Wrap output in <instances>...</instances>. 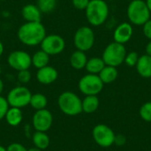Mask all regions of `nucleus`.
Here are the masks:
<instances>
[{
	"label": "nucleus",
	"mask_w": 151,
	"mask_h": 151,
	"mask_svg": "<svg viewBox=\"0 0 151 151\" xmlns=\"http://www.w3.org/2000/svg\"><path fill=\"white\" fill-rule=\"evenodd\" d=\"M46 35L45 27L42 22H26L19 27L17 32L19 42L29 47L40 45Z\"/></svg>",
	"instance_id": "f257e3e1"
},
{
	"label": "nucleus",
	"mask_w": 151,
	"mask_h": 151,
	"mask_svg": "<svg viewBox=\"0 0 151 151\" xmlns=\"http://www.w3.org/2000/svg\"><path fill=\"white\" fill-rule=\"evenodd\" d=\"M110 9L104 0H90L85 9V14L88 23L94 27L103 25L108 19Z\"/></svg>",
	"instance_id": "f03ea898"
},
{
	"label": "nucleus",
	"mask_w": 151,
	"mask_h": 151,
	"mask_svg": "<svg viewBox=\"0 0 151 151\" xmlns=\"http://www.w3.org/2000/svg\"><path fill=\"white\" fill-rule=\"evenodd\" d=\"M127 14L131 24L143 26L150 19V11L144 0H133L129 3Z\"/></svg>",
	"instance_id": "7ed1b4c3"
},
{
	"label": "nucleus",
	"mask_w": 151,
	"mask_h": 151,
	"mask_svg": "<svg viewBox=\"0 0 151 151\" xmlns=\"http://www.w3.org/2000/svg\"><path fill=\"white\" fill-rule=\"evenodd\" d=\"M59 110L67 116H77L82 112L81 99L73 92L65 91L58 98Z\"/></svg>",
	"instance_id": "20e7f679"
},
{
	"label": "nucleus",
	"mask_w": 151,
	"mask_h": 151,
	"mask_svg": "<svg viewBox=\"0 0 151 151\" xmlns=\"http://www.w3.org/2000/svg\"><path fill=\"white\" fill-rule=\"evenodd\" d=\"M126 55L127 50L125 45L113 42L105 47L102 58L106 65L118 67L124 63Z\"/></svg>",
	"instance_id": "39448f33"
},
{
	"label": "nucleus",
	"mask_w": 151,
	"mask_h": 151,
	"mask_svg": "<svg viewBox=\"0 0 151 151\" xmlns=\"http://www.w3.org/2000/svg\"><path fill=\"white\" fill-rule=\"evenodd\" d=\"M104 83L98 74L88 73L82 76L78 83L80 91L85 96H97L104 88Z\"/></svg>",
	"instance_id": "423d86ee"
},
{
	"label": "nucleus",
	"mask_w": 151,
	"mask_h": 151,
	"mask_svg": "<svg viewBox=\"0 0 151 151\" xmlns=\"http://www.w3.org/2000/svg\"><path fill=\"white\" fill-rule=\"evenodd\" d=\"M73 43L79 50L86 52L91 50L95 44V33L93 29L88 26L79 27L73 35Z\"/></svg>",
	"instance_id": "0eeeda50"
},
{
	"label": "nucleus",
	"mask_w": 151,
	"mask_h": 151,
	"mask_svg": "<svg viewBox=\"0 0 151 151\" xmlns=\"http://www.w3.org/2000/svg\"><path fill=\"white\" fill-rule=\"evenodd\" d=\"M32 93L25 86H17L12 88L6 97V100L10 107L24 108L30 103Z\"/></svg>",
	"instance_id": "6e6552de"
},
{
	"label": "nucleus",
	"mask_w": 151,
	"mask_h": 151,
	"mask_svg": "<svg viewBox=\"0 0 151 151\" xmlns=\"http://www.w3.org/2000/svg\"><path fill=\"white\" fill-rule=\"evenodd\" d=\"M114 131L105 124H98L92 130V137L95 142L102 148H110L114 144Z\"/></svg>",
	"instance_id": "1a4fd4ad"
},
{
	"label": "nucleus",
	"mask_w": 151,
	"mask_h": 151,
	"mask_svg": "<svg viewBox=\"0 0 151 151\" xmlns=\"http://www.w3.org/2000/svg\"><path fill=\"white\" fill-rule=\"evenodd\" d=\"M40 46L41 50L45 51L50 56L58 55L64 51L65 48V41L59 35H46Z\"/></svg>",
	"instance_id": "9d476101"
},
{
	"label": "nucleus",
	"mask_w": 151,
	"mask_h": 151,
	"mask_svg": "<svg viewBox=\"0 0 151 151\" xmlns=\"http://www.w3.org/2000/svg\"><path fill=\"white\" fill-rule=\"evenodd\" d=\"M7 63L9 66L16 71L29 69L32 65L31 56L24 50L12 51L7 57Z\"/></svg>",
	"instance_id": "9b49d317"
},
{
	"label": "nucleus",
	"mask_w": 151,
	"mask_h": 151,
	"mask_svg": "<svg viewBox=\"0 0 151 151\" xmlns=\"http://www.w3.org/2000/svg\"><path fill=\"white\" fill-rule=\"evenodd\" d=\"M53 124V115L46 109L35 111L32 118V125L35 131L47 132Z\"/></svg>",
	"instance_id": "f8f14e48"
},
{
	"label": "nucleus",
	"mask_w": 151,
	"mask_h": 151,
	"mask_svg": "<svg viewBox=\"0 0 151 151\" xmlns=\"http://www.w3.org/2000/svg\"><path fill=\"white\" fill-rule=\"evenodd\" d=\"M58 77V73L57 69L50 65H46L40 69H37L36 72V80L39 83L42 85H50L57 81Z\"/></svg>",
	"instance_id": "ddd939ff"
},
{
	"label": "nucleus",
	"mask_w": 151,
	"mask_h": 151,
	"mask_svg": "<svg viewBox=\"0 0 151 151\" xmlns=\"http://www.w3.org/2000/svg\"><path fill=\"white\" fill-rule=\"evenodd\" d=\"M133 27L131 23L128 22H123L120 25H119L116 29L113 32V39L114 42L121 44H125L133 36Z\"/></svg>",
	"instance_id": "4468645a"
},
{
	"label": "nucleus",
	"mask_w": 151,
	"mask_h": 151,
	"mask_svg": "<svg viewBox=\"0 0 151 151\" xmlns=\"http://www.w3.org/2000/svg\"><path fill=\"white\" fill-rule=\"evenodd\" d=\"M42 14L36 4H27L21 9V16L27 22H41Z\"/></svg>",
	"instance_id": "2eb2a0df"
},
{
	"label": "nucleus",
	"mask_w": 151,
	"mask_h": 151,
	"mask_svg": "<svg viewBox=\"0 0 151 151\" xmlns=\"http://www.w3.org/2000/svg\"><path fill=\"white\" fill-rule=\"evenodd\" d=\"M135 67L141 77L145 79L151 78V56L148 54L140 56Z\"/></svg>",
	"instance_id": "dca6fc26"
},
{
	"label": "nucleus",
	"mask_w": 151,
	"mask_h": 151,
	"mask_svg": "<svg viewBox=\"0 0 151 151\" xmlns=\"http://www.w3.org/2000/svg\"><path fill=\"white\" fill-rule=\"evenodd\" d=\"M69 61H70L71 66L73 69L81 70V69L85 68L86 64L88 62V58L84 51L77 50L72 53V55L70 56Z\"/></svg>",
	"instance_id": "f3484780"
},
{
	"label": "nucleus",
	"mask_w": 151,
	"mask_h": 151,
	"mask_svg": "<svg viewBox=\"0 0 151 151\" xmlns=\"http://www.w3.org/2000/svg\"><path fill=\"white\" fill-rule=\"evenodd\" d=\"M4 119L9 126L18 127L23 119V113L21 111V109L10 107L6 112Z\"/></svg>",
	"instance_id": "a211bd4d"
},
{
	"label": "nucleus",
	"mask_w": 151,
	"mask_h": 151,
	"mask_svg": "<svg viewBox=\"0 0 151 151\" xmlns=\"http://www.w3.org/2000/svg\"><path fill=\"white\" fill-rule=\"evenodd\" d=\"M98 76L104 84H110L117 80L119 76V72L117 70V67L105 65L103 68V70L99 73Z\"/></svg>",
	"instance_id": "6ab92c4d"
},
{
	"label": "nucleus",
	"mask_w": 151,
	"mask_h": 151,
	"mask_svg": "<svg viewBox=\"0 0 151 151\" xmlns=\"http://www.w3.org/2000/svg\"><path fill=\"white\" fill-rule=\"evenodd\" d=\"M100 102L97 96H86L83 100H81L82 111L88 114L94 113L97 111Z\"/></svg>",
	"instance_id": "aec40b11"
},
{
	"label": "nucleus",
	"mask_w": 151,
	"mask_h": 151,
	"mask_svg": "<svg viewBox=\"0 0 151 151\" xmlns=\"http://www.w3.org/2000/svg\"><path fill=\"white\" fill-rule=\"evenodd\" d=\"M32 142L35 148H38L42 150H46L50 142L49 135L46 134V132H39L35 131L33 134L32 136Z\"/></svg>",
	"instance_id": "412c9836"
},
{
	"label": "nucleus",
	"mask_w": 151,
	"mask_h": 151,
	"mask_svg": "<svg viewBox=\"0 0 151 151\" xmlns=\"http://www.w3.org/2000/svg\"><path fill=\"white\" fill-rule=\"evenodd\" d=\"M50 55L47 54L42 50H40L34 53L33 56H31L32 60V65L35 66L37 69H40L42 67H44L49 65L50 63Z\"/></svg>",
	"instance_id": "4be33fe9"
},
{
	"label": "nucleus",
	"mask_w": 151,
	"mask_h": 151,
	"mask_svg": "<svg viewBox=\"0 0 151 151\" xmlns=\"http://www.w3.org/2000/svg\"><path fill=\"white\" fill-rule=\"evenodd\" d=\"M105 63L104 62L102 58H91L88 59V62L86 64L85 69L87 70L88 73L92 74H99V73L103 70V68L105 66Z\"/></svg>",
	"instance_id": "5701e85b"
},
{
	"label": "nucleus",
	"mask_w": 151,
	"mask_h": 151,
	"mask_svg": "<svg viewBox=\"0 0 151 151\" xmlns=\"http://www.w3.org/2000/svg\"><path fill=\"white\" fill-rule=\"evenodd\" d=\"M48 104V99L47 97L41 93H35L32 94L30 98L29 105L35 111L45 109Z\"/></svg>",
	"instance_id": "b1692460"
},
{
	"label": "nucleus",
	"mask_w": 151,
	"mask_h": 151,
	"mask_svg": "<svg viewBox=\"0 0 151 151\" xmlns=\"http://www.w3.org/2000/svg\"><path fill=\"white\" fill-rule=\"evenodd\" d=\"M58 0H37L36 5L42 13H50L57 7Z\"/></svg>",
	"instance_id": "393cba45"
},
{
	"label": "nucleus",
	"mask_w": 151,
	"mask_h": 151,
	"mask_svg": "<svg viewBox=\"0 0 151 151\" xmlns=\"http://www.w3.org/2000/svg\"><path fill=\"white\" fill-rule=\"evenodd\" d=\"M139 114L142 120L151 122V102H146L141 106Z\"/></svg>",
	"instance_id": "a878e982"
},
{
	"label": "nucleus",
	"mask_w": 151,
	"mask_h": 151,
	"mask_svg": "<svg viewBox=\"0 0 151 151\" xmlns=\"http://www.w3.org/2000/svg\"><path fill=\"white\" fill-rule=\"evenodd\" d=\"M139 57L140 56L138 55V53L136 51H131L129 53H127L124 62L127 66H130V67L135 66L138 62Z\"/></svg>",
	"instance_id": "bb28decb"
},
{
	"label": "nucleus",
	"mask_w": 151,
	"mask_h": 151,
	"mask_svg": "<svg viewBox=\"0 0 151 151\" xmlns=\"http://www.w3.org/2000/svg\"><path fill=\"white\" fill-rule=\"evenodd\" d=\"M31 78H32V75H31V73L28 71V69L21 70V71H19L18 72L17 80L21 84H27V83H28L31 81Z\"/></svg>",
	"instance_id": "cd10ccee"
},
{
	"label": "nucleus",
	"mask_w": 151,
	"mask_h": 151,
	"mask_svg": "<svg viewBox=\"0 0 151 151\" xmlns=\"http://www.w3.org/2000/svg\"><path fill=\"white\" fill-rule=\"evenodd\" d=\"M9 108H10V106H9V104H8L6 98L0 96V120L4 119Z\"/></svg>",
	"instance_id": "c85d7f7f"
},
{
	"label": "nucleus",
	"mask_w": 151,
	"mask_h": 151,
	"mask_svg": "<svg viewBox=\"0 0 151 151\" xmlns=\"http://www.w3.org/2000/svg\"><path fill=\"white\" fill-rule=\"evenodd\" d=\"M90 0H72V4L73 5V7L77 10H84L87 8V6L88 5Z\"/></svg>",
	"instance_id": "c756f323"
},
{
	"label": "nucleus",
	"mask_w": 151,
	"mask_h": 151,
	"mask_svg": "<svg viewBox=\"0 0 151 151\" xmlns=\"http://www.w3.org/2000/svg\"><path fill=\"white\" fill-rule=\"evenodd\" d=\"M7 151H27V150L19 142H13L11 143L7 148H6Z\"/></svg>",
	"instance_id": "7c9ffc66"
},
{
	"label": "nucleus",
	"mask_w": 151,
	"mask_h": 151,
	"mask_svg": "<svg viewBox=\"0 0 151 151\" xmlns=\"http://www.w3.org/2000/svg\"><path fill=\"white\" fill-rule=\"evenodd\" d=\"M142 31H143L144 35H145L148 39L151 40V19H150L143 25Z\"/></svg>",
	"instance_id": "2f4dec72"
},
{
	"label": "nucleus",
	"mask_w": 151,
	"mask_h": 151,
	"mask_svg": "<svg viewBox=\"0 0 151 151\" xmlns=\"http://www.w3.org/2000/svg\"><path fill=\"white\" fill-rule=\"evenodd\" d=\"M126 143V137L123 134H117L115 136V141H114V144L118 145V146H123Z\"/></svg>",
	"instance_id": "473e14b6"
},
{
	"label": "nucleus",
	"mask_w": 151,
	"mask_h": 151,
	"mask_svg": "<svg viewBox=\"0 0 151 151\" xmlns=\"http://www.w3.org/2000/svg\"><path fill=\"white\" fill-rule=\"evenodd\" d=\"M145 50H146V54H148V55L151 56V40H150V42L147 43Z\"/></svg>",
	"instance_id": "72a5a7b5"
},
{
	"label": "nucleus",
	"mask_w": 151,
	"mask_h": 151,
	"mask_svg": "<svg viewBox=\"0 0 151 151\" xmlns=\"http://www.w3.org/2000/svg\"><path fill=\"white\" fill-rule=\"evenodd\" d=\"M4 51V44H3V42H0V57L3 55Z\"/></svg>",
	"instance_id": "f704fd0d"
},
{
	"label": "nucleus",
	"mask_w": 151,
	"mask_h": 151,
	"mask_svg": "<svg viewBox=\"0 0 151 151\" xmlns=\"http://www.w3.org/2000/svg\"><path fill=\"white\" fill-rule=\"evenodd\" d=\"M4 82H3V81H2V79H0V96L2 95V93H3V91H4Z\"/></svg>",
	"instance_id": "c9c22d12"
},
{
	"label": "nucleus",
	"mask_w": 151,
	"mask_h": 151,
	"mask_svg": "<svg viewBox=\"0 0 151 151\" xmlns=\"http://www.w3.org/2000/svg\"><path fill=\"white\" fill-rule=\"evenodd\" d=\"M27 151H42V150H40V149H38V148L34 147V148H30V149H28Z\"/></svg>",
	"instance_id": "e433bc0d"
},
{
	"label": "nucleus",
	"mask_w": 151,
	"mask_h": 151,
	"mask_svg": "<svg viewBox=\"0 0 151 151\" xmlns=\"http://www.w3.org/2000/svg\"><path fill=\"white\" fill-rule=\"evenodd\" d=\"M145 2H146V4H147V5H148V7H149V9H150L151 12V0H146Z\"/></svg>",
	"instance_id": "4c0bfd02"
},
{
	"label": "nucleus",
	"mask_w": 151,
	"mask_h": 151,
	"mask_svg": "<svg viewBox=\"0 0 151 151\" xmlns=\"http://www.w3.org/2000/svg\"><path fill=\"white\" fill-rule=\"evenodd\" d=\"M0 151H7V150H6V148H4V146L0 145Z\"/></svg>",
	"instance_id": "58836bf2"
},
{
	"label": "nucleus",
	"mask_w": 151,
	"mask_h": 151,
	"mask_svg": "<svg viewBox=\"0 0 151 151\" xmlns=\"http://www.w3.org/2000/svg\"><path fill=\"white\" fill-rule=\"evenodd\" d=\"M0 1H6V0H0Z\"/></svg>",
	"instance_id": "ea45409f"
},
{
	"label": "nucleus",
	"mask_w": 151,
	"mask_h": 151,
	"mask_svg": "<svg viewBox=\"0 0 151 151\" xmlns=\"http://www.w3.org/2000/svg\"><path fill=\"white\" fill-rule=\"evenodd\" d=\"M71 151H75V150H71Z\"/></svg>",
	"instance_id": "a19ab883"
}]
</instances>
